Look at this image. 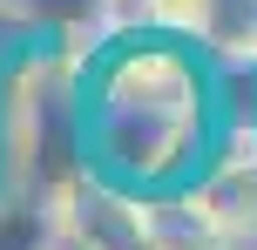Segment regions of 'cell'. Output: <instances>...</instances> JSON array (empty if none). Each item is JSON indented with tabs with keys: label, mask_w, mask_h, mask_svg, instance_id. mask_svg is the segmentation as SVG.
<instances>
[{
	"label": "cell",
	"mask_w": 257,
	"mask_h": 250,
	"mask_svg": "<svg viewBox=\"0 0 257 250\" xmlns=\"http://www.w3.org/2000/svg\"><path fill=\"white\" fill-rule=\"evenodd\" d=\"M61 223L88 250H163L149 203L128 196V183H115V176H88L81 169L75 183L61 189Z\"/></svg>",
	"instance_id": "1"
},
{
	"label": "cell",
	"mask_w": 257,
	"mask_h": 250,
	"mask_svg": "<svg viewBox=\"0 0 257 250\" xmlns=\"http://www.w3.org/2000/svg\"><path fill=\"white\" fill-rule=\"evenodd\" d=\"M61 196L48 189H21V196H0V250H48L61 237Z\"/></svg>",
	"instance_id": "2"
},
{
	"label": "cell",
	"mask_w": 257,
	"mask_h": 250,
	"mask_svg": "<svg viewBox=\"0 0 257 250\" xmlns=\"http://www.w3.org/2000/svg\"><path fill=\"white\" fill-rule=\"evenodd\" d=\"M196 48L250 61L257 54V0H196Z\"/></svg>",
	"instance_id": "3"
},
{
	"label": "cell",
	"mask_w": 257,
	"mask_h": 250,
	"mask_svg": "<svg viewBox=\"0 0 257 250\" xmlns=\"http://www.w3.org/2000/svg\"><path fill=\"white\" fill-rule=\"evenodd\" d=\"M48 250H88V243H81V237H75V230H61V237H54Z\"/></svg>",
	"instance_id": "5"
},
{
	"label": "cell",
	"mask_w": 257,
	"mask_h": 250,
	"mask_svg": "<svg viewBox=\"0 0 257 250\" xmlns=\"http://www.w3.org/2000/svg\"><path fill=\"white\" fill-rule=\"evenodd\" d=\"M27 21H48V27H88L108 14V0H14Z\"/></svg>",
	"instance_id": "4"
}]
</instances>
